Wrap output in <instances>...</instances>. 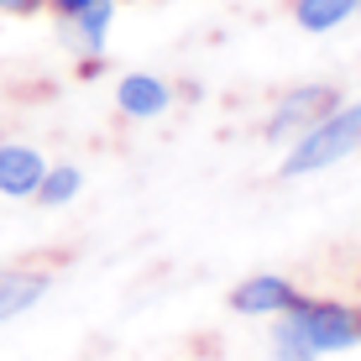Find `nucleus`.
<instances>
[{
	"mask_svg": "<svg viewBox=\"0 0 361 361\" xmlns=\"http://www.w3.org/2000/svg\"><path fill=\"white\" fill-rule=\"evenodd\" d=\"M116 105L126 110V116H157V110H168V84L163 79H147V73H126L116 90Z\"/></svg>",
	"mask_w": 361,
	"mask_h": 361,
	"instance_id": "423d86ee",
	"label": "nucleus"
},
{
	"mask_svg": "<svg viewBox=\"0 0 361 361\" xmlns=\"http://www.w3.org/2000/svg\"><path fill=\"white\" fill-rule=\"evenodd\" d=\"M42 157L32 152V147H0V194H37V183H42Z\"/></svg>",
	"mask_w": 361,
	"mask_h": 361,
	"instance_id": "39448f33",
	"label": "nucleus"
},
{
	"mask_svg": "<svg viewBox=\"0 0 361 361\" xmlns=\"http://www.w3.org/2000/svg\"><path fill=\"white\" fill-rule=\"evenodd\" d=\"M356 11V0H293V16L304 32H330Z\"/></svg>",
	"mask_w": 361,
	"mask_h": 361,
	"instance_id": "6e6552de",
	"label": "nucleus"
},
{
	"mask_svg": "<svg viewBox=\"0 0 361 361\" xmlns=\"http://www.w3.org/2000/svg\"><path fill=\"white\" fill-rule=\"evenodd\" d=\"M73 194H79V173L73 168H53V173H42V183H37V199H42V204H63Z\"/></svg>",
	"mask_w": 361,
	"mask_h": 361,
	"instance_id": "1a4fd4ad",
	"label": "nucleus"
},
{
	"mask_svg": "<svg viewBox=\"0 0 361 361\" xmlns=\"http://www.w3.org/2000/svg\"><path fill=\"white\" fill-rule=\"evenodd\" d=\"M361 147V105H345V110H330L325 121H314L304 136H298V147L288 152V163L283 173L298 178V173H314V168H330L341 163L345 152H356Z\"/></svg>",
	"mask_w": 361,
	"mask_h": 361,
	"instance_id": "f03ea898",
	"label": "nucleus"
},
{
	"mask_svg": "<svg viewBox=\"0 0 361 361\" xmlns=\"http://www.w3.org/2000/svg\"><path fill=\"white\" fill-rule=\"evenodd\" d=\"M42 293H47V278H42V272H0V325H6V319H16L21 309H32Z\"/></svg>",
	"mask_w": 361,
	"mask_h": 361,
	"instance_id": "0eeeda50",
	"label": "nucleus"
},
{
	"mask_svg": "<svg viewBox=\"0 0 361 361\" xmlns=\"http://www.w3.org/2000/svg\"><path fill=\"white\" fill-rule=\"evenodd\" d=\"M278 341L298 345V351L319 356V351H345L361 341V309L345 304H319V298H293L283 309V330Z\"/></svg>",
	"mask_w": 361,
	"mask_h": 361,
	"instance_id": "f257e3e1",
	"label": "nucleus"
},
{
	"mask_svg": "<svg viewBox=\"0 0 361 361\" xmlns=\"http://www.w3.org/2000/svg\"><path fill=\"white\" fill-rule=\"evenodd\" d=\"M356 11H361V0H356Z\"/></svg>",
	"mask_w": 361,
	"mask_h": 361,
	"instance_id": "ddd939ff",
	"label": "nucleus"
},
{
	"mask_svg": "<svg viewBox=\"0 0 361 361\" xmlns=\"http://www.w3.org/2000/svg\"><path fill=\"white\" fill-rule=\"evenodd\" d=\"M53 6L63 11V16H79V11H84V6H94V0H53Z\"/></svg>",
	"mask_w": 361,
	"mask_h": 361,
	"instance_id": "9b49d317",
	"label": "nucleus"
},
{
	"mask_svg": "<svg viewBox=\"0 0 361 361\" xmlns=\"http://www.w3.org/2000/svg\"><path fill=\"white\" fill-rule=\"evenodd\" d=\"M110 16H116V11H110V0H94V6H84L79 16H73L90 47H99V42H105V27H110Z\"/></svg>",
	"mask_w": 361,
	"mask_h": 361,
	"instance_id": "9d476101",
	"label": "nucleus"
},
{
	"mask_svg": "<svg viewBox=\"0 0 361 361\" xmlns=\"http://www.w3.org/2000/svg\"><path fill=\"white\" fill-rule=\"evenodd\" d=\"M330 110H335V90H298L288 105L272 116V126H267V131H272V136H288V131H298V126L309 131L314 121H325Z\"/></svg>",
	"mask_w": 361,
	"mask_h": 361,
	"instance_id": "20e7f679",
	"label": "nucleus"
},
{
	"mask_svg": "<svg viewBox=\"0 0 361 361\" xmlns=\"http://www.w3.org/2000/svg\"><path fill=\"white\" fill-rule=\"evenodd\" d=\"M293 298L298 293H293L288 278H246L241 288L231 293V304L241 309V314H283Z\"/></svg>",
	"mask_w": 361,
	"mask_h": 361,
	"instance_id": "7ed1b4c3",
	"label": "nucleus"
},
{
	"mask_svg": "<svg viewBox=\"0 0 361 361\" xmlns=\"http://www.w3.org/2000/svg\"><path fill=\"white\" fill-rule=\"evenodd\" d=\"M6 11H27V6H37V0H0Z\"/></svg>",
	"mask_w": 361,
	"mask_h": 361,
	"instance_id": "f8f14e48",
	"label": "nucleus"
}]
</instances>
